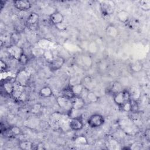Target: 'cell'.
<instances>
[{
    "label": "cell",
    "mask_w": 150,
    "mask_h": 150,
    "mask_svg": "<svg viewBox=\"0 0 150 150\" xmlns=\"http://www.w3.org/2000/svg\"><path fill=\"white\" fill-rule=\"evenodd\" d=\"M140 8L145 12L150 10V1L149 0H142L139 2Z\"/></svg>",
    "instance_id": "cell-25"
},
{
    "label": "cell",
    "mask_w": 150,
    "mask_h": 150,
    "mask_svg": "<svg viewBox=\"0 0 150 150\" xmlns=\"http://www.w3.org/2000/svg\"><path fill=\"white\" fill-rule=\"evenodd\" d=\"M55 27L57 30H59L60 31H63V30H64L66 29V26L63 23V22L57 25H55Z\"/></svg>",
    "instance_id": "cell-31"
},
{
    "label": "cell",
    "mask_w": 150,
    "mask_h": 150,
    "mask_svg": "<svg viewBox=\"0 0 150 150\" xmlns=\"http://www.w3.org/2000/svg\"><path fill=\"white\" fill-rule=\"evenodd\" d=\"M87 122L90 127L96 128L102 126L105 122V119L100 114H94L88 117Z\"/></svg>",
    "instance_id": "cell-3"
},
{
    "label": "cell",
    "mask_w": 150,
    "mask_h": 150,
    "mask_svg": "<svg viewBox=\"0 0 150 150\" xmlns=\"http://www.w3.org/2000/svg\"><path fill=\"white\" fill-rule=\"evenodd\" d=\"M121 130L126 134L134 135L138 132V128L131 118H123L118 122Z\"/></svg>",
    "instance_id": "cell-1"
},
{
    "label": "cell",
    "mask_w": 150,
    "mask_h": 150,
    "mask_svg": "<svg viewBox=\"0 0 150 150\" xmlns=\"http://www.w3.org/2000/svg\"><path fill=\"white\" fill-rule=\"evenodd\" d=\"M28 60H29V58H28V56L25 53H23L21 56L19 57V58L18 59V62L21 64H26L28 62Z\"/></svg>",
    "instance_id": "cell-29"
},
{
    "label": "cell",
    "mask_w": 150,
    "mask_h": 150,
    "mask_svg": "<svg viewBox=\"0 0 150 150\" xmlns=\"http://www.w3.org/2000/svg\"><path fill=\"white\" fill-rule=\"evenodd\" d=\"M49 20L50 22L55 26L63 22L64 16L59 11H54L50 15Z\"/></svg>",
    "instance_id": "cell-11"
},
{
    "label": "cell",
    "mask_w": 150,
    "mask_h": 150,
    "mask_svg": "<svg viewBox=\"0 0 150 150\" xmlns=\"http://www.w3.org/2000/svg\"><path fill=\"white\" fill-rule=\"evenodd\" d=\"M74 142H75V143H76L77 144L83 145L88 144L87 138L84 136H83V135H80V136H77V137H76L74 139Z\"/></svg>",
    "instance_id": "cell-26"
},
{
    "label": "cell",
    "mask_w": 150,
    "mask_h": 150,
    "mask_svg": "<svg viewBox=\"0 0 150 150\" xmlns=\"http://www.w3.org/2000/svg\"><path fill=\"white\" fill-rule=\"evenodd\" d=\"M122 85L121 84V83H120L118 81H115L114 83H112V84L111 85L110 89V91L111 93H112L113 95H114L115 94L121 91L122 90Z\"/></svg>",
    "instance_id": "cell-22"
},
{
    "label": "cell",
    "mask_w": 150,
    "mask_h": 150,
    "mask_svg": "<svg viewBox=\"0 0 150 150\" xmlns=\"http://www.w3.org/2000/svg\"><path fill=\"white\" fill-rule=\"evenodd\" d=\"M129 105H130V111L131 113H137L139 111V104L134 99L131 98L129 100Z\"/></svg>",
    "instance_id": "cell-23"
},
{
    "label": "cell",
    "mask_w": 150,
    "mask_h": 150,
    "mask_svg": "<svg viewBox=\"0 0 150 150\" xmlns=\"http://www.w3.org/2000/svg\"><path fill=\"white\" fill-rule=\"evenodd\" d=\"M2 87L6 94L12 95L15 90V86L13 83L11 81H4V82L2 84Z\"/></svg>",
    "instance_id": "cell-14"
},
{
    "label": "cell",
    "mask_w": 150,
    "mask_h": 150,
    "mask_svg": "<svg viewBox=\"0 0 150 150\" xmlns=\"http://www.w3.org/2000/svg\"><path fill=\"white\" fill-rule=\"evenodd\" d=\"M144 137L145 138V139L148 141H150V129L149 128H146L144 132Z\"/></svg>",
    "instance_id": "cell-34"
},
{
    "label": "cell",
    "mask_w": 150,
    "mask_h": 150,
    "mask_svg": "<svg viewBox=\"0 0 150 150\" xmlns=\"http://www.w3.org/2000/svg\"><path fill=\"white\" fill-rule=\"evenodd\" d=\"M129 67L132 71L137 73L142 70L143 64L140 61H135L129 64Z\"/></svg>",
    "instance_id": "cell-19"
},
{
    "label": "cell",
    "mask_w": 150,
    "mask_h": 150,
    "mask_svg": "<svg viewBox=\"0 0 150 150\" xmlns=\"http://www.w3.org/2000/svg\"><path fill=\"white\" fill-rule=\"evenodd\" d=\"M39 20V16L35 12L30 13L26 21V25L29 28H36Z\"/></svg>",
    "instance_id": "cell-9"
},
{
    "label": "cell",
    "mask_w": 150,
    "mask_h": 150,
    "mask_svg": "<svg viewBox=\"0 0 150 150\" xmlns=\"http://www.w3.org/2000/svg\"><path fill=\"white\" fill-rule=\"evenodd\" d=\"M127 24L128 25V27L130 28V29H136L138 25H139V22L137 20H134V19H132V20H129V21L127 23Z\"/></svg>",
    "instance_id": "cell-30"
},
{
    "label": "cell",
    "mask_w": 150,
    "mask_h": 150,
    "mask_svg": "<svg viewBox=\"0 0 150 150\" xmlns=\"http://www.w3.org/2000/svg\"><path fill=\"white\" fill-rule=\"evenodd\" d=\"M114 3L112 1H101L100 3V9L104 15H110L113 13L115 8Z\"/></svg>",
    "instance_id": "cell-4"
},
{
    "label": "cell",
    "mask_w": 150,
    "mask_h": 150,
    "mask_svg": "<svg viewBox=\"0 0 150 150\" xmlns=\"http://www.w3.org/2000/svg\"><path fill=\"white\" fill-rule=\"evenodd\" d=\"M121 108L124 111H127V112H129L130 111V105H129V101L127 102L126 103H125L121 107Z\"/></svg>",
    "instance_id": "cell-33"
},
{
    "label": "cell",
    "mask_w": 150,
    "mask_h": 150,
    "mask_svg": "<svg viewBox=\"0 0 150 150\" xmlns=\"http://www.w3.org/2000/svg\"><path fill=\"white\" fill-rule=\"evenodd\" d=\"M8 51L9 54H11V56H12L16 60H18L21 55L23 53H24L23 49L22 47L18 46L16 45H11L9 47H8Z\"/></svg>",
    "instance_id": "cell-12"
},
{
    "label": "cell",
    "mask_w": 150,
    "mask_h": 150,
    "mask_svg": "<svg viewBox=\"0 0 150 150\" xmlns=\"http://www.w3.org/2000/svg\"><path fill=\"white\" fill-rule=\"evenodd\" d=\"M61 96H63L66 98H67L70 100H72L75 97H76L74 94L71 86H68L62 89L61 91Z\"/></svg>",
    "instance_id": "cell-17"
},
{
    "label": "cell",
    "mask_w": 150,
    "mask_h": 150,
    "mask_svg": "<svg viewBox=\"0 0 150 150\" xmlns=\"http://www.w3.org/2000/svg\"><path fill=\"white\" fill-rule=\"evenodd\" d=\"M56 102L59 107L67 111L71 110L72 108V101L70 99L66 98L63 96H60L57 97Z\"/></svg>",
    "instance_id": "cell-5"
},
{
    "label": "cell",
    "mask_w": 150,
    "mask_h": 150,
    "mask_svg": "<svg viewBox=\"0 0 150 150\" xmlns=\"http://www.w3.org/2000/svg\"><path fill=\"white\" fill-rule=\"evenodd\" d=\"M84 126L83 121L81 116H79L76 117L71 118V120L69 122L70 128L75 131H78L83 129Z\"/></svg>",
    "instance_id": "cell-7"
},
{
    "label": "cell",
    "mask_w": 150,
    "mask_h": 150,
    "mask_svg": "<svg viewBox=\"0 0 150 150\" xmlns=\"http://www.w3.org/2000/svg\"><path fill=\"white\" fill-rule=\"evenodd\" d=\"M29 76L28 73L25 70H21L18 72L15 78L16 83L22 87L25 86L28 82Z\"/></svg>",
    "instance_id": "cell-8"
},
{
    "label": "cell",
    "mask_w": 150,
    "mask_h": 150,
    "mask_svg": "<svg viewBox=\"0 0 150 150\" xmlns=\"http://www.w3.org/2000/svg\"><path fill=\"white\" fill-rule=\"evenodd\" d=\"M39 94L43 98H48L52 96L53 92L50 87L44 86L40 88Z\"/></svg>",
    "instance_id": "cell-18"
},
{
    "label": "cell",
    "mask_w": 150,
    "mask_h": 150,
    "mask_svg": "<svg viewBox=\"0 0 150 150\" xmlns=\"http://www.w3.org/2000/svg\"><path fill=\"white\" fill-rule=\"evenodd\" d=\"M43 56L47 61L49 62V63L54 58L52 52L50 50H45Z\"/></svg>",
    "instance_id": "cell-28"
},
{
    "label": "cell",
    "mask_w": 150,
    "mask_h": 150,
    "mask_svg": "<svg viewBox=\"0 0 150 150\" xmlns=\"http://www.w3.org/2000/svg\"><path fill=\"white\" fill-rule=\"evenodd\" d=\"M8 132L9 133H10V134L11 135L16 136L17 135H19L21 133V130H20L19 128H18V127L13 126V127L9 128L8 130Z\"/></svg>",
    "instance_id": "cell-27"
},
{
    "label": "cell",
    "mask_w": 150,
    "mask_h": 150,
    "mask_svg": "<svg viewBox=\"0 0 150 150\" xmlns=\"http://www.w3.org/2000/svg\"><path fill=\"white\" fill-rule=\"evenodd\" d=\"M71 87L76 96H80V95L82 94L84 89V87L83 86L82 83H79V84L71 86Z\"/></svg>",
    "instance_id": "cell-21"
},
{
    "label": "cell",
    "mask_w": 150,
    "mask_h": 150,
    "mask_svg": "<svg viewBox=\"0 0 150 150\" xmlns=\"http://www.w3.org/2000/svg\"><path fill=\"white\" fill-rule=\"evenodd\" d=\"M5 1H0V5H1V9H2L4 7V5H5Z\"/></svg>",
    "instance_id": "cell-35"
},
{
    "label": "cell",
    "mask_w": 150,
    "mask_h": 150,
    "mask_svg": "<svg viewBox=\"0 0 150 150\" xmlns=\"http://www.w3.org/2000/svg\"><path fill=\"white\" fill-rule=\"evenodd\" d=\"M13 5L15 8L21 11H27L32 6L30 1L27 0H17L13 1Z\"/></svg>",
    "instance_id": "cell-10"
},
{
    "label": "cell",
    "mask_w": 150,
    "mask_h": 150,
    "mask_svg": "<svg viewBox=\"0 0 150 150\" xmlns=\"http://www.w3.org/2000/svg\"><path fill=\"white\" fill-rule=\"evenodd\" d=\"M131 98V95L130 93L128 90L124 89L113 95L114 102L120 108H121L127 102L129 101Z\"/></svg>",
    "instance_id": "cell-2"
},
{
    "label": "cell",
    "mask_w": 150,
    "mask_h": 150,
    "mask_svg": "<svg viewBox=\"0 0 150 150\" xmlns=\"http://www.w3.org/2000/svg\"><path fill=\"white\" fill-rule=\"evenodd\" d=\"M72 101V110H80L85 106V101L80 96H76L71 100Z\"/></svg>",
    "instance_id": "cell-13"
},
{
    "label": "cell",
    "mask_w": 150,
    "mask_h": 150,
    "mask_svg": "<svg viewBox=\"0 0 150 150\" xmlns=\"http://www.w3.org/2000/svg\"><path fill=\"white\" fill-rule=\"evenodd\" d=\"M117 28L112 25H109L106 28V33L107 36L111 38H115L118 35Z\"/></svg>",
    "instance_id": "cell-20"
},
{
    "label": "cell",
    "mask_w": 150,
    "mask_h": 150,
    "mask_svg": "<svg viewBox=\"0 0 150 150\" xmlns=\"http://www.w3.org/2000/svg\"><path fill=\"white\" fill-rule=\"evenodd\" d=\"M0 64H1V72H4V71H6L7 68H8L7 64L3 60H1Z\"/></svg>",
    "instance_id": "cell-32"
},
{
    "label": "cell",
    "mask_w": 150,
    "mask_h": 150,
    "mask_svg": "<svg viewBox=\"0 0 150 150\" xmlns=\"http://www.w3.org/2000/svg\"><path fill=\"white\" fill-rule=\"evenodd\" d=\"M19 148L23 150H32L36 149V145L31 141L23 140L19 143Z\"/></svg>",
    "instance_id": "cell-15"
},
{
    "label": "cell",
    "mask_w": 150,
    "mask_h": 150,
    "mask_svg": "<svg viewBox=\"0 0 150 150\" xmlns=\"http://www.w3.org/2000/svg\"><path fill=\"white\" fill-rule=\"evenodd\" d=\"M87 98L90 103H95L98 101L99 97L94 92L90 91L87 93Z\"/></svg>",
    "instance_id": "cell-24"
},
{
    "label": "cell",
    "mask_w": 150,
    "mask_h": 150,
    "mask_svg": "<svg viewBox=\"0 0 150 150\" xmlns=\"http://www.w3.org/2000/svg\"><path fill=\"white\" fill-rule=\"evenodd\" d=\"M65 60L62 56H57L49 62V67L51 71H56L60 69L64 64Z\"/></svg>",
    "instance_id": "cell-6"
},
{
    "label": "cell",
    "mask_w": 150,
    "mask_h": 150,
    "mask_svg": "<svg viewBox=\"0 0 150 150\" xmlns=\"http://www.w3.org/2000/svg\"><path fill=\"white\" fill-rule=\"evenodd\" d=\"M117 18L120 22L124 23H127L130 19L128 12L125 10L118 11L117 14Z\"/></svg>",
    "instance_id": "cell-16"
}]
</instances>
